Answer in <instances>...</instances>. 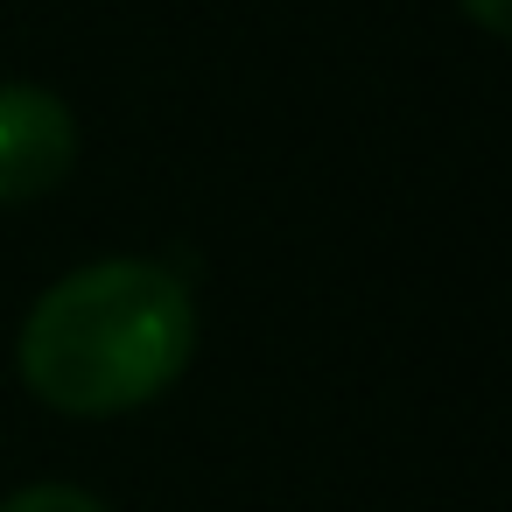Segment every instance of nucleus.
<instances>
[{
	"label": "nucleus",
	"instance_id": "obj_4",
	"mask_svg": "<svg viewBox=\"0 0 512 512\" xmlns=\"http://www.w3.org/2000/svg\"><path fill=\"white\" fill-rule=\"evenodd\" d=\"M456 8H463V15H470L484 36H505V29H512V15H505L512 0H456Z\"/></svg>",
	"mask_w": 512,
	"mask_h": 512
},
{
	"label": "nucleus",
	"instance_id": "obj_2",
	"mask_svg": "<svg viewBox=\"0 0 512 512\" xmlns=\"http://www.w3.org/2000/svg\"><path fill=\"white\" fill-rule=\"evenodd\" d=\"M78 169V113L50 85H0V204H36Z\"/></svg>",
	"mask_w": 512,
	"mask_h": 512
},
{
	"label": "nucleus",
	"instance_id": "obj_1",
	"mask_svg": "<svg viewBox=\"0 0 512 512\" xmlns=\"http://www.w3.org/2000/svg\"><path fill=\"white\" fill-rule=\"evenodd\" d=\"M22 379L71 421H113L162 400L197 358V302L162 260H92L22 316Z\"/></svg>",
	"mask_w": 512,
	"mask_h": 512
},
{
	"label": "nucleus",
	"instance_id": "obj_3",
	"mask_svg": "<svg viewBox=\"0 0 512 512\" xmlns=\"http://www.w3.org/2000/svg\"><path fill=\"white\" fill-rule=\"evenodd\" d=\"M0 512H113V505L92 498L85 484H22L0 498Z\"/></svg>",
	"mask_w": 512,
	"mask_h": 512
}]
</instances>
